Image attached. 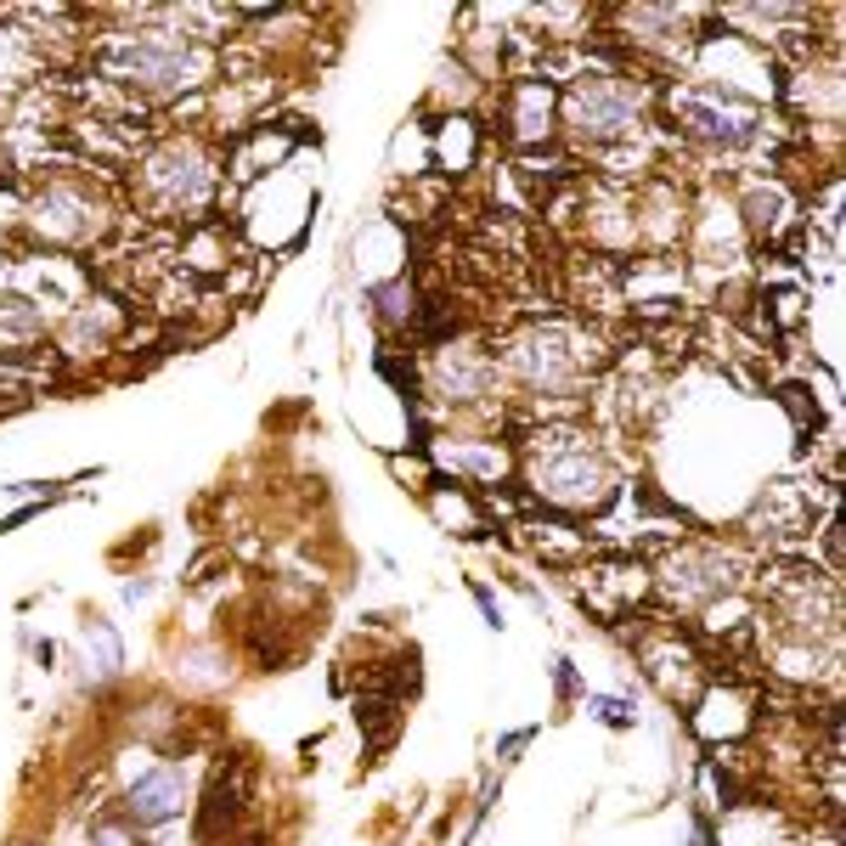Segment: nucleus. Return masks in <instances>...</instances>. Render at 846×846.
<instances>
[{"instance_id":"nucleus-6","label":"nucleus","mask_w":846,"mask_h":846,"mask_svg":"<svg viewBox=\"0 0 846 846\" xmlns=\"http://www.w3.org/2000/svg\"><path fill=\"white\" fill-rule=\"evenodd\" d=\"M683 119L706 136V141H722V147H739L756 136V119L739 114V108H717V102H683Z\"/></svg>"},{"instance_id":"nucleus-3","label":"nucleus","mask_w":846,"mask_h":846,"mask_svg":"<svg viewBox=\"0 0 846 846\" xmlns=\"http://www.w3.org/2000/svg\"><path fill=\"white\" fill-rule=\"evenodd\" d=\"M570 114H576L581 136H621V130H632L638 102H632L627 85H616V79H587L581 91L570 97Z\"/></svg>"},{"instance_id":"nucleus-10","label":"nucleus","mask_w":846,"mask_h":846,"mask_svg":"<svg viewBox=\"0 0 846 846\" xmlns=\"http://www.w3.org/2000/svg\"><path fill=\"white\" fill-rule=\"evenodd\" d=\"M587 711L599 717V722H610V728H627V722H632V706H627V700H610V695L587 700Z\"/></svg>"},{"instance_id":"nucleus-11","label":"nucleus","mask_w":846,"mask_h":846,"mask_svg":"<svg viewBox=\"0 0 846 846\" xmlns=\"http://www.w3.org/2000/svg\"><path fill=\"white\" fill-rule=\"evenodd\" d=\"M97 846H130V840H125V835H114V829H102V835H97Z\"/></svg>"},{"instance_id":"nucleus-8","label":"nucleus","mask_w":846,"mask_h":846,"mask_svg":"<svg viewBox=\"0 0 846 846\" xmlns=\"http://www.w3.org/2000/svg\"><path fill=\"white\" fill-rule=\"evenodd\" d=\"M485 378H491V367H485V362H463V356H452V362L441 367V384H446L452 395H480V390H485Z\"/></svg>"},{"instance_id":"nucleus-5","label":"nucleus","mask_w":846,"mask_h":846,"mask_svg":"<svg viewBox=\"0 0 846 846\" xmlns=\"http://www.w3.org/2000/svg\"><path fill=\"white\" fill-rule=\"evenodd\" d=\"M125 813L136 824H164V818H176L181 813V774L176 768H158V774H141L125 796Z\"/></svg>"},{"instance_id":"nucleus-9","label":"nucleus","mask_w":846,"mask_h":846,"mask_svg":"<svg viewBox=\"0 0 846 846\" xmlns=\"http://www.w3.org/2000/svg\"><path fill=\"white\" fill-rule=\"evenodd\" d=\"M373 299H378V311L390 316V322H406L417 305H412V283H390V288H373Z\"/></svg>"},{"instance_id":"nucleus-2","label":"nucleus","mask_w":846,"mask_h":846,"mask_svg":"<svg viewBox=\"0 0 846 846\" xmlns=\"http://www.w3.org/2000/svg\"><path fill=\"white\" fill-rule=\"evenodd\" d=\"M193 62H198V51L181 35H141L114 51V73L130 85H187Z\"/></svg>"},{"instance_id":"nucleus-1","label":"nucleus","mask_w":846,"mask_h":846,"mask_svg":"<svg viewBox=\"0 0 846 846\" xmlns=\"http://www.w3.org/2000/svg\"><path fill=\"white\" fill-rule=\"evenodd\" d=\"M564 446H548V458H537V485L564 502V508H599L610 496V474L576 435H559Z\"/></svg>"},{"instance_id":"nucleus-7","label":"nucleus","mask_w":846,"mask_h":846,"mask_svg":"<svg viewBox=\"0 0 846 846\" xmlns=\"http://www.w3.org/2000/svg\"><path fill=\"white\" fill-rule=\"evenodd\" d=\"M520 367H525L531 378H542V384H559V373L570 367V356H564V338H559V333L531 338V345H525V356H520Z\"/></svg>"},{"instance_id":"nucleus-4","label":"nucleus","mask_w":846,"mask_h":846,"mask_svg":"<svg viewBox=\"0 0 846 846\" xmlns=\"http://www.w3.org/2000/svg\"><path fill=\"white\" fill-rule=\"evenodd\" d=\"M153 181L176 198V204H198V198L209 193V169H204V158H198L193 147H164V153L153 158Z\"/></svg>"}]
</instances>
